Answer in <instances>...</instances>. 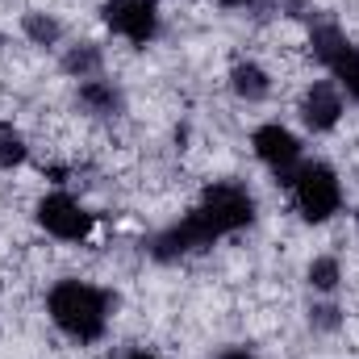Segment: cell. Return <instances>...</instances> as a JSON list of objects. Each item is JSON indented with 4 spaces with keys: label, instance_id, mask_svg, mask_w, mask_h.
Here are the masks:
<instances>
[{
    "label": "cell",
    "instance_id": "obj_16",
    "mask_svg": "<svg viewBox=\"0 0 359 359\" xmlns=\"http://www.w3.org/2000/svg\"><path fill=\"white\" fill-rule=\"evenodd\" d=\"M309 322H313L318 330H339V326H343V313H339L334 305H318V309H309Z\"/></svg>",
    "mask_w": 359,
    "mask_h": 359
},
{
    "label": "cell",
    "instance_id": "obj_4",
    "mask_svg": "<svg viewBox=\"0 0 359 359\" xmlns=\"http://www.w3.org/2000/svg\"><path fill=\"white\" fill-rule=\"evenodd\" d=\"M309 55H313V63H322L330 72L339 92L359 104V46L334 21H318L309 29Z\"/></svg>",
    "mask_w": 359,
    "mask_h": 359
},
{
    "label": "cell",
    "instance_id": "obj_13",
    "mask_svg": "<svg viewBox=\"0 0 359 359\" xmlns=\"http://www.w3.org/2000/svg\"><path fill=\"white\" fill-rule=\"evenodd\" d=\"M100 67H104V55H100V46H92V42H80V46H72V50L63 55V72L76 76V80H96Z\"/></svg>",
    "mask_w": 359,
    "mask_h": 359
},
{
    "label": "cell",
    "instance_id": "obj_5",
    "mask_svg": "<svg viewBox=\"0 0 359 359\" xmlns=\"http://www.w3.org/2000/svg\"><path fill=\"white\" fill-rule=\"evenodd\" d=\"M34 217H38V226H42L55 243H67V247L88 243L92 230H96V213H92L84 201H76L72 192H46V196L34 205Z\"/></svg>",
    "mask_w": 359,
    "mask_h": 359
},
{
    "label": "cell",
    "instance_id": "obj_11",
    "mask_svg": "<svg viewBox=\"0 0 359 359\" xmlns=\"http://www.w3.org/2000/svg\"><path fill=\"white\" fill-rule=\"evenodd\" d=\"M230 92L238 100H247V104H264L271 96V72L255 59H238L230 67Z\"/></svg>",
    "mask_w": 359,
    "mask_h": 359
},
{
    "label": "cell",
    "instance_id": "obj_8",
    "mask_svg": "<svg viewBox=\"0 0 359 359\" xmlns=\"http://www.w3.org/2000/svg\"><path fill=\"white\" fill-rule=\"evenodd\" d=\"M213 247V238L205 234V226L192 217V209L176 217L172 226H163L155 238H151V259L155 264H180V259H188V255H201V251H209Z\"/></svg>",
    "mask_w": 359,
    "mask_h": 359
},
{
    "label": "cell",
    "instance_id": "obj_15",
    "mask_svg": "<svg viewBox=\"0 0 359 359\" xmlns=\"http://www.w3.org/2000/svg\"><path fill=\"white\" fill-rule=\"evenodd\" d=\"M25 159H29V142H25V134L13 130V126H0V172L21 168Z\"/></svg>",
    "mask_w": 359,
    "mask_h": 359
},
{
    "label": "cell",
    "instance_id": "obj_10",
    "mask_svg": "<svg viewBox=\"0 0 359 359\" xmlns=\"http://www.w3.org/2000/svg\"><path fill=\"white\" fill-rule=\"evenodd\" d=\"M76 100H80V109L92 113V117H121V109H126V92L117 88L113 80H104V76L80 80Z\"/></svg>",
    "mask_w": 359,
    "mask_h": 359
},
{
    "label": "cell",
    "instance_id": "obj_6",
    "mask_svg": "<svg viewBox=\"0 0 359 359\" xmlns=\"http://www.w3.org/2000/svg\"><path fill=\"white\" fill-rule=\"evenodd\" d=\"M100 21L130 46H151L159 38V0H104Z\"/></svg>",
    "mask_w": 359,
    "mask_h": 359
},
{
    "label": "cell",
    "instance_id": "obj_9",
    "mask_svg": "<svg viewBox=\"0 0 359 359\" xmlns=\"http://www.w3.org/2000/svg\"><path fill=\"white\" fill-rule=\"evenodd\" d=\"M297 113H301V126H305L309 134H330V130H339V121L347 117V96L339 92L334 80H313L309 88L301 92Z\"/></svg>",
    "mask_w": 359,
    "mask_h": 359
},
{
    "label": "cell",
    "instance_id": "obj_2",
    "mask_svg": "<svg viewBox=\"0 0 359 359\" xmlns=\"http://www.w3.org/2000/svg\"><path fill=\"white\" fill-rule=\"evenodd\" d=\"M288 196H292V209L301 213V222L309 226H326L343 213V176L326 163V159H301V168L284 180Z\"/></svg>",
    "mask_w": 359,
    "mask_h": 359
},
{
    "label": "cell",
    "instance_id": "obj_1",
    "mask_svg": "<svg viewBox=\"0 0 359 359\" xmlns=\"http://www.w3.org/2000/svg\"><path fill=\"white\" fill-rule=\"evenodd\" d=\"M46 318L50 326L72 339L76 347H96L104 334H109V322H113V297L80 276H63L46 288Z\"/></svg>",
    "mask_w": 359,
    "mask_h": 359
},
{
    "label": "cell",
    "instance_id": "obj_7",
    "mask_svg": "<svg viewBox=\"0 0 359 359\" xmlns=\"http://www.w3.org/2000/svg\"><path fill=\"white\" fill-rule=\"evenodd\" d=\"M251 155H255L271 176L284 184V180L301 168L305 147H301V138H297L288 126H280V121H264V126L251 130Z\"/></svg>",
    "mask_w": 359,
    "mask_h": 359
},
{
    "label": "cell",
    "instance_id": "obj_14",
    "mask_svg": "<svg viewBox=\"0 0 359 359\" xmlns=\"http://www.w3.org/2000/svg\"><path fill=\"white\" fill-rule=\"evenodd\" d=\"M21 29H25V38H29L34 46H59V42H63V25H59V17H50V13H25V17H21Z\"/></svg>",
    "mask_w": 359,
    "mask_h": 359
},
{
    "label": "cell",
    "instance_id": "obj_12",
    "mask_svg": "<svg viewBox=\"0 0 359 359\" xmlns=\"http://www.w3.org/2000/svg\"><path fill=\"white\" fill-rule=\"evenodd\" d=\"M305 280H309V288H313V292H322V297L339 292V284H343V259H339V255H330V251L313 255V259H309V268H305Z\"/></svg>",
    "mask_w": 359,
    "mask_h": 359
},
{
    "label": "cell",
    "instance_id": "obj_18",
    "mask_svg": "<svg viewBox=\"0 0 359 359\" xmlns=\"http://www.w3.org/2000/svg\"><path fill=\"white\" fill-rule=\"evenodd\" d=\"M117 359H159V355L147 351V347H138V351H126V355H117Z\"/></svg>",
    "mask_w": 359,
    "mask_h": 359
},
{
    "label": "cell",
    "instance_id": "obj_3",
    "mask_svg": "<svg viewBox=\"0 0 359 359\" xmlns=\"http://www.w3.org/2000/svg\"><path fill=\"white\" fill-rule=\"evenodd\" d=\"M255 213H259V201L243 180H213V184H205L201 201L192 205V217L205 226V234L213 243L247 230L255 222Z\"/></svg>",
    "mask_w": 359,
    "mask_h": 359
},
{
    "label": "cell",
    "instance_id": "obj_17",
    "mask_svg": "<svg viewBox=\"0 0 359 359\" xmlns=\"http://www.w3.org/2000/svg\"><path fill=\"white\" fill-rule=\"evenodd\" d=\"M217 359H264L255 347H243V343H234V347H222L217 351Z\"/></svg>",
    "mask_w": 359,
    "mask_h": 359
}]
</instances>
